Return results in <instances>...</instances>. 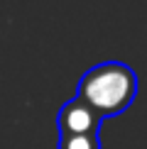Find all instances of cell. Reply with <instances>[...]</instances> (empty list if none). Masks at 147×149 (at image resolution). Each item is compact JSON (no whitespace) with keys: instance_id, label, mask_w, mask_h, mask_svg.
<instances>
[{"instance_id":"1","label":"cell","mask_w":147,"mask_h":149,"mask_svg":"<svg viewBox=\"0 0 147 149\" xmlns=\"http://www.w3.org/2000/svg\"><path fill=\"white\" fill-rule=\"evenodd\" d=\"M137 95V73L120 61H103L91 66L81 76L76 98L106 117L120 115L132 105Z\"/></svg>"},{"instance_id":"2","label":"cell","mask_w":147,"mask_h":149,"mask_svg":"<svg viewBox=\"0 0 147 149\" xmlns=\"http://www.w3.org/2000/svg\"><path fill=\"white\" fill-rule=\"evenodd\" d=\"M101 122L103 117L78 98H71L69 103H64L57 115L59 137L61 134H98Z\"/></svg>"},{"instance_id":"3","label":"cell","mask_w":147,"mask_h":149,"mask_svg":"<svg viewBox=\"0 0 147 149\" xmlns=\"http://www.w3.org/2000/svg\"><path fill=\"white\" fill-rule=\"evenodd\" d=\"M59 149H103L98 134H61Z\"/></svg>"}]
</instances>
